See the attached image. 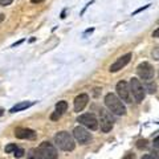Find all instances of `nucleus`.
Masks as SVG:
<instances>
[{
    "label": "nucleus",
    "mask_w": 159,
    "mask_h": 159,
    "mask_svg": "<svg viewBox=\"0 0 159 159\" xmlns=\"http://www.w3.org/2000/svg\"><path fill=\"white\" fill-rule=\"evenodd\" d=\"M152 154H154V157H155L157 159H159V148H154Z\"/></svg>",
    "instance_id": "nucleus-25"
},
{
    "label": "nucleus",
    "mask_w": 159,
    "mask_h": 159,
    "mask_svg": "<svg viewBox=\"0 0 159 159\" xmlns=\"http://www.w3.org/2000/svg\"><path fill=\"white\" fill-rule=\"evenodd\" d=\"M3 113H4V111H3V109H0V117L3 116Z\"/></svg>",
    "instance_id": "nucleus-30"
},
{
    "label": "nucleus",
    "mask_w": 159,
    "mask_h": 159,
    "mask_svg": "<svg viewBox=\"0 0 159 159\" xmlns=\"http://www.w3.org/2000/svg\"><path fill=\"white\" fill-rule=\"evenodd\" d=\"M15 137L19 139H34L36 138V133L32 129H25V127H17L15 130Z\"/></svg>",
    "instance_id": "nucleus-11"
},
{
    "label": "nucleus",
    "mask_w": 159,
    "mask_h": 159,
    "mask_svg": "<svg viewBox=\"0 0 159 159\" xmlns=\"http://www.w3.org/2000/svg\"><path fill=\"white\" fill-rule=\"evenodd\" d=\"M77 122H80V125L88 127L89 130H92V131L97 130L98 125H99V122H98V119L96 118V116H94V114H89V113L80 116L77 118Z\"/></svg>",
    "instance_id": "nucleus-6"
},
{
    "label": "nucleus",
    "mask_w": 159,
    "mask_h": 159,
    "mask_svg": "<svg viewBox=\"0 0 159 159\" xmlns=\"http://www.w3.org/2000/svg\"><path fill=\"white\" fill-rule=\"evenodd\" d=\"M88 102H89L88 94H80V96H77L74 98V111L76 113L82 111L85 109V106L88 105Z\"/></svg>",
    "instance_id": "nucleus-12"
},
{
    "label": "nucleus",
    "mask_w": 159,
    "mask_h": 159,
    "mask_svg": "<svg viewBox=\"0 0 159 159\" xmlns=\"http://www.w3.org/2000/svg\"><path fill=\"white\" fill-rule=\"evenodd\" d=\"M105 105L116 116H125L126 114V107L122 103V99L113 93H109L105 96Z\"/></svg>",
    "instance_id": "nucleus-2"
},
{
    "label": "nucleus",
    "mask_w": 159,
    "mask_h": 159,
    "mask_svg": "<svg viewBox=\"0 0 159 159\" xmlns=\"http://www.w3.org/2000/svg\"><path fill=\"white\" fill-rule=\"evenodd\" d=\"M130 60H131V53H126L125 56H122V57H119L118 60L114 64H111L110 65V70L111 73H116V72H118V70H121L122 68H125L129 62H130Z\"/></svg>",
    "instance_id": "nucleus-10"
},
{
    "label": "nucleus",
    "mask_w": 159,
    "mask_h": 159,
    "mask_svg": "<svg viewBox=\"0 0 159 159\" xmlns=\"http://www.w3.org/2000/svg\"><path fill=\"white\" fill-rule=\"evenodd\" d=\"M66 109H68V102H66V101H58V102H57L56 110H57L58 113L64 114V113L66 111Z\"/></svg>",
    "instance_id": "nucleus-15"
},
{
    "label": "nucleus",
    "mask_w": 159,
    "mask_h": 159,
    "mask_svg": "<svg viewBox=\"0 0 159 159\" xmlns=\"http://www.w3.org/2000/svg\"><path fill=\"white\" fill-rule=\"evenodd\" d=\"M40 154H41L43 159H57V150L51 142H43L41 145L39 146Z\"/></svg>",
    "instance_id": "nucleus-7"
},
{
    "label": "nucleus",
    "mask_w": 159,
    "mask_h": 159,
    "mask_svg": "<svg viewBox=\"0 0 159 159\" xmlns=\"http://www.w3.org/2000/svg\"><path fill=\"white\" fill-rule=\"evenodd\" d=\"M12 2H13V0H0V6L6 7V6H9Z\"/></svg>",
    "instance_id": "nucleus-23"
},
{
    "label": "nucleus",
    "mask_w": 159,
    "mask_h": 159,
    "mask_svg": "<svg viewBox=\"0 0 159 159\" xmlns=\"http://www.w3.org/2000/svg\"><path fill=\"white\" fill-rule=\"evenodd\" d=\"M61 116H62V114H61V113H58V111L56 110L54 113H52V116H51V119H52V121H58V119L61 118Z\"/></svg>",
    "instance_id": "nucleus-19"
},
{
    "label": "nucleus",
    "mask_w": 159,
    "mask_h": 159,
    "mask_svg": "<svg viewBox=\"0 0 159 159\" xmlns=\"http://www.w3.org/2000/svg\"><path fill=\"white\" fill-rule=\"evenodd\" d=\"M147 89H148V93H155V89H157V85L154 82H148L147 85Z\"/></svg>",
    "instance_id": "nucleus-21"
},
{
    "label": "nucleus",
    "mask_w": 159,
    "mask_h": 159,
    "mask_svg": "<svg viewBox=\"0 0 159 159\" xmlns=\"http://www.w3.org/2000/svg\"><path fill=\"white\" fill-rule=\"evenodd\" d=\"M99 126L102 133H109L114 126V118L111 117V113L105 109L99 110Z\"/></svg>",
    "instance_id": "nucleus-3"
},
{
    "label": "nucleus",
    "mask_w": 159,
    "mask_h": 159,
    "mask_svg": "<svg viewBox=\"0 0 159 159\" xmlns=\"http://www.w3.org/2000/svg\"><path fill=\"white\" fill-rule=\"evenodd\" d=\"M137 73L142 80H145V81H150V80L154 77V68L148 62H142V64H139L138 65Z\"/></svg>",
    "instance_id": "nucleus-9"
},
{
    "label": "nucleus",
    "mask_w": 159,
    "mask_h": 159,
    "mask_svg": "<svg viewBox=\"0 0 159 159\" xmlns=\"http://www.w3.org/2000/svg\"><path fill=\"white\" fill-rule=\"evenodd\" d=\"M142 159H157V158L154 157V155H150V154H147V155H143Z\"/></svg>",
    "instance_id": "nucleus-26"
},
{
    "label": "nucleus",
    "mask_w": 159,
    "mask_h": 159,
    "mask_svg": "<svg viewBox=\"0 0 159 159\" xmlns=\"http://www.w3.org/2000/svg\"><path fill=\"white\" fill-rule=\"evenodd\" d=\"M154 147L159 148V137H157L155 139H154Z\"/></svg>",
    "instance_id": "nucleus-24"
},
{
    "label": "nucleus",
    "mask_w": 159,
    "mask_h": 159,
    "mask_svg": "<svg viewBox=\"0 0 159 159\" xmlns=\"http://www.w3.org/2000/svg\"><path fill=\"white\" fill-rule=\"evenodd\" d=\"M122 159H137V157H135V154H133V152H127V154H125V157Z\"/></svg>",
    "instance_id": "nucleus-22"
},
{
    "label": "nucleus",
    "mask_w": 159,
    "mask_h": 159,
    "mask_svg": "<svg viewBox=\"0 0 159 159\" xmlns=\"http://www.w3.org/2000/svg\"><path fill=\"white\" fill-rule=\"evenodd\" d=\"M54 143L62 151H73L76 148L74 137H72L68 131H60L54 135Z\"/></svg>",
    "instance_id": "nucleus-1"
},
{
    "label": "nucleus",
    "mask_w": 159,
    "mask_h": 159,
    "mask_svg": "<svg viewBox=\"0 0 159 159\" xmlns=\"http://www.w3.org/2000/svg\"><path fill=\"white\" fill-rule=\"evenodd\" d=\"M31 2H32L33 4H39V3H43L44 0H31Z\"/></svg>",
    "instance_id": "nucleus-28"
},
{
    "label": "nucleus",
    "mask_w": 159,
    "mask_h": 159,
    "mask_svg": "<svg viewBox=\"0 0 159 159\" xmlns=\"http://www.w3.org/2000/svg\"><path fill=\"white\" fill-rule=\"evenodd\" d=\"M152 37H159V28L152 32Z\"/></svg>",
    "instance_id": "nucleus-27"
},
{
    "label": "nucleus",
    "mask_w": 159,
    "mask_h": 159,
    "mask_svg": "<svg viewBox=\"0 0 159 159\" xmlns=\"http://www.w3.org/2000/svg\"><path fill=\"white\" fill-rule=\"evenodd\" d=\"M34 102H19V103H16V105H15L11 110V113H17V111H21V110H25V109H28V107H31L32 105H33Z\"/></svg>",
    "instance_id": "nucleus-13"
},
{
    "label": "nucleus",
    "mask_w": 159,
    "mask_h": 159,
    "mask_svg": "<svg viewBox=\"0 0 159 159\" xmlns=\"http://www.w3.org/2000/svg\"><path fill=\"white\" fill-rule=\"evenodd\" d=\"M152 58L154 60H157V61H158V60H159V45L157 47V48H154V51H152Z\"/></svg>",
    "instance_id": "nucleus-20"
},
{
    "label": "nucleus",
    "mask_w": 159,
    "mask_h": 159,
    "mask_svg": "<svg viewBox=\"0 0 159 159\" xmlns=\"http://www.w3.org/2000/svg\"><path fill=\"white\" fill-rule=\"evenodd\" d=\"M4 17H6V16H4V15H3V13H0V23H2V21H3V20H4Z\"/></svg>",
    "instance_id": "nucleus-29"
},
{
    "label": "nucleus",
    "mask_w": 159,
    "mask_h": 159,
    "mask_svg": "<svg viewBox=\"0 0 159 159\" xmlns=\"http://www.w3.org/2000/svg\"><path fill=\"white\" fill-rule=\"evenodd\" d=\"M73 137L74 139L80 143V145H86L88 142H90V139H92V135H90V133H89L85 126H77V127H74V130H73Z\"/></svg>",
    "instance_id": "nucleus-8"
},
{
    "label": "nucleus",
    "mask_w": 159,
    "mask_h": 159,
    "mask_svg": "<svg viewBox=\"0 0 159 159\" xmlns=\"http://www.w3.org/2000/svg\"><path fill=\"white\" fill-rule=\"evenodd\" d=\"M27 158H28V159H43V158H41V154H40L39 147H37V148H31V150H28Z\"/></svg>",
    "instance_id": "nucleus-14"
},
{
    "label": "nucleus",
    "mask_w": 159,
    "mask_h": 159,
    "mask_svg": "<svg viewBox=\"0 0 159 159\" xmlns=\"http://www.w3.org/2000/svg\"><path fill=\"white\" fill-rule=\"evenodd\" d=\"M147 146H148L147 139H139V141L137 142V147L139 148V150H146Z\"/></svg>",
    "instance_id": "nucleus-16"
},
{
    "label": "nucleus",
    "mask_w": 159,
    "mask_h": 159,
    "mask_svg": "<svg viewBox=\"0 0 159 159\" xmlns=\"http://www.w3.org/2000/svg\"><path fill=\"white\" fill-rule=\"evenodd\" d=\"M116 90H117L118 97L121 98L122 101H125V102H127V103L133 102V99H131V89H130V84H127L126 81H119V82L117 84Z\"/></svg>",
    "instance_id": "nucleus-5"
},
{
    "label": "nucleus",
    "mask_w": 159,
    "mask_h": 159,
    "mask_svg": "<svg viewBox=\"0 0 159 159\" xmlns=\"http://www.w3.org/2000/svg\"><path fill=\"white\" fill-rule=\"evenodd\" d=\"M130 89H131V93L134 98H135L137 102H142L145 99V96H146V92H145V88L141 84L138 78H131L130 80Z\"/></svg>",
    "instance_id": "nucleus-4"
},
{
    "label": "nucleus",
    "mask_w": 159,
    "mask_h": 159,
    "mask_svg": "<svg viewBox=\"0 0 159 159\" xmlns=\"http://www.w3.org/2000/svg\"><path fill=\"white\" fill-rule=\"evenodd\" d=\"M24 154H25V152H24L23 148H16V151L13 152V157H15V158H21Z\"/></svg>",
    "instance_id": "nucleus-18"
},
{
    "label": "nucleus",
    "mask_w": 159,
    "mask_h": 159,
    "mask_svg": "<svg viewBox=\"0 0 159 159\" xmlns=\"http://www.w3.org/2000/svg\"><path fill=\"white\" fill-rule=\"evenodd\" d=\"M16 148H17L16 143H9V145H7V146H6V148H4V151H6L7 154H11V152H15V151H16Z\"/></svg>",
    "instance_id": "nucleus-17"
}]
</instances>
